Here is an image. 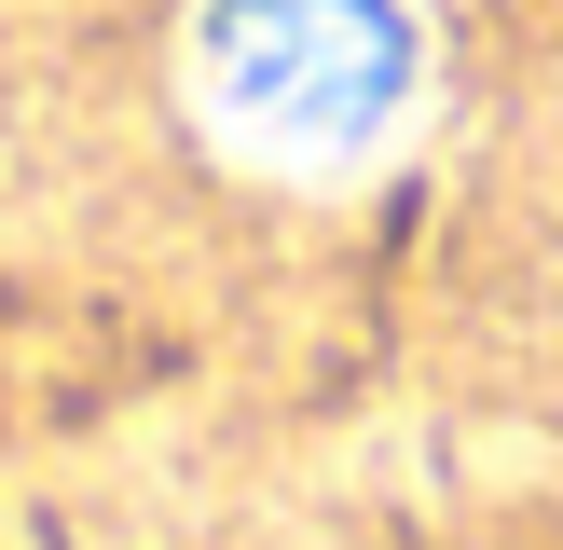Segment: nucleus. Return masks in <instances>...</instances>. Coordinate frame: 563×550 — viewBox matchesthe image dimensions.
<instances>
[{
  "label": "nucleus",
  "mask_w": 563,
  "mask_h": 550,
  "mask_svg": "<svg viewBox=\"0 0 563 550\" xmlns=\"http://www.w3.org/2000/svg\"><path fill=\"white\" fill-rule=\"evenodd\" d=\"M179 97L247 179H357L427 97V42L412 0H207Z\"/></svg>",
  "instance_id": "1"
}]
</instances>
